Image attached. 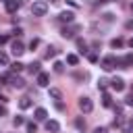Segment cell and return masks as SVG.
Instances as JSON below:
<instances>
[{"label":"cell","instance_id":"1f68e13d","mask_svg":"<svg viewBox=\"0 0 133 133\" xmlns=\"http://www.w3.org/2000/svg\"><path fill=\"white\" fill-rule=\"evenodd\" d=\"M87 58H89V62H98V56H96V54H89Z\"/></svg>","mask_w":133,"mask_h":133},{"label":"cell","instance_id":"8d00e7d4","mask_svg":"<svg viewBox=\"0 0 133 133\" xmlns=\"http://www.w3.org/2000/svg\"><path fill=\"white\" fill-rule=\"evenodd\" d=\"M127 44H129V48H133V37H131V39H129Z\"/></svg>","mask_w":133,"mask_h":133},{"label":"cell","instance_id":"7c38bea8","mask_svg":"<svg viewBox=\"0 0 133 133\" xmlns=\"http://www.w3.org/2000/svg\"><path fill=\"white\" fill-rule=\"evenodd\" d=\"M79 27L75 25V27H62V37H75V31H77Z\"/></svg>","mask_w":133,"mask_h":133},{"label":"cell","instance_id":"d6a6232c","mask_svg":"<svg viewBox=\"0 0 133 133\" xmlns=\"http://www.w3.org/2000/svg\"><path fill=\"white\" fill-rule=\"evenodd\" d=\"M6 42H8V35H0V46L6 44Z\"/></svg>","mask_w":133,"mask_h":133},{"label":"cell","instance_id":"e575fe53","mask_svg":"<svg viewBox=\"0 0 133 133\" xmlns=\"http://www.w3.org/2000/svg\"><path fill=\"white\" fill-rule=\"evenodd\" d=\"M127 29H133V21H127Z\"/></svg>","mask_w":133,"mask_h":133},{"label":"cell","instance_id":"f35d334b","mask_svg":"<svg viewBox=\"0 0 133 133\" xmlns=\"http://www.w3.org/2000/svg\"><path fill=\"white\" fill-rule=\"evenodd\" d=\"M50 2H58V0H50Z\"/></svg>","mask_w":133,"mask_h":133},{"label":"cell","instance_id":"6da1fadb","mask_svg":"<svg viewBox=\"0 0 133 133\" xmlns=\"http://www.w3.org/2000/svg\"><path fill=\"white\" fill-rule=\"evenodd\" d=\"M31 12H33V17H44L48 12V2L46 0H35L31 4Z\"/></svg>","mask_w":133,"mask_h":133},{"label":"cell","instance_id":"ab89813d","mask_svg":"<svg viewBox=\"0 0 133 133\" xmlns=\"http://www.w3.org/2000/svg\"><path fill=\"white\" fill-rule=\"evenodd\" d=\"M131 10H133V2H131Z\"/></svg>","mask_w":133,"mask_h":133},{"label":"cell","instance_id":"5b68a950","mask_svg":"<svg viewBox=\"0 0 133 133\" xmlns=\"http://www.w3.org/2000/svg\"><path fill=\"white\" fill-rule=\"evenodd\" d=\"M10 52H12L15 56H21V54L25 52V46H23V42H21V39H15V42L10 44Z\"/></svg>","mask_w":133,"mask_h":133},{"label":"cell","instance_id":"9a60e30c","mask_svg":"<svg viewBox=\"0 0 133 133\" xmlns=\"http://www.w3.org/2000/svg\"><path fill=\"white\" fill-rule=\"evenodd\" d=\"M46 118H48L46 108H35V121H46Z\"/></svg>","mask_w":133,"mask_h":133},{"label":"cell","instance_id":"cb8c5ba5","mask_svg":"<svg viewBox=\"0 0 133 133\" xmlns=\"http://www.w3.org/2000/svg\"><path fill=\"white\" fill-rule=\"evenodd\" d=\"M0 64H4V66L8 64V54H6V52H2V50H0Z\"/></svg>","mask_w":133,"mask_h":133},{"label":"cell","instance_id":"44dd1931","mask_svg":"<svg viewBox=\"0 0 133 133\" xmlns=\"http://www.w3.org/2000/svg\"><path fill=\"white\" fill-rule=\"evenodd\" d=\"M12 125H15V127H21V125H25V118L19 114V116H15V118H12Z\"/></svg>","mask_w":133,"mask_h":133},{"label":"cell","instance_id":"60d3db41","mask_svg":"<svg viewBox=\"0 0 133 133\" xmlns=\"http://www.w3.org/2000/svg\"><path fill=\"white\" fill-rule=\"evenodd\" d=\"M2 2H6V0H2Z\"/></svg>","mask_w":133,"mask_h":133},{"label":"cell","instance_id":"3957f363","mask_svg":"<svg viewBox=\"0 0 133 133\" xmlns=\"http://www.w3.org/2000/svg\"><path fill=\"white\" fill-rule=\"evenodd\" d=\"M116 66V56H104L102 58V69L104 71H112Z\"/></svg>","mask_w":133,"mask_h":133},{"label":"cell","instance_id":"5bb4252c","mask_svg":"<svg viewBox=\"0 0 133 133\" xmlns=\"http://www.w3.org/2000/svg\"><path fill=\"white\" fill-rule=\"evenodd\" d=\"M102 106H104V108H110V106H112V98H110L108 91L102 94Z\"/></svg>","mask_w":133,"mask_h":133},{"label":"cell","instance_id":"d4e9b609","mask_svg":"<svg viewBox=\"0 0 133 133\" xmlns=\"http://www.w3.org/2000/svg\"><path fill=\"white\" fill-rule=\"evenodd\" d=\"M62 71H64V64L56 60V62H54V73H62Z\"/></svg>","mask_w":133,"mask_h":133},{"label":"cell","instance_id":"4fadbf2b","mask_svg":"<svg viewBox=\"0 0 133 133\" xmlns=\"http://www.w3.org/2000/svg\"><path fill=\"white\" fill-rule=\"evenodd\" d=\"M19 108H21V110H27V108H31V98L23 96V98L19 100Z\"/></svg>","mask_w":133,"mask_h":133},{"label":"cell","instance_id":"4316f807","mask_svg":"<svg viewBox=\"0 0 133 133\" xmlns=\"http://www.w3.org/2000/svg\"><path fill=\"white\" fill-rule=\"evenodd\" d=\"M108 83H110V81H106V79H100V83H98V87H100V89H102V91H104V89H106V85H108Z\"/></svg>","mask_w":133,"mask_h":133},{"label":"cell","instance_id":"9c48e42d","mask_svg":"<svg viewBox=\"0 0 133 133\" xmlns=\"http://www.w3.org/2000/svg\"><path fill=\"white\" fill-rule=\"evenodd\" d=\"M73 17H75V15H73L71 10H64V12L58 15V21H60V23H73Z\"/></svg>","mask_w":133,"mask_h":133},{"label":"cell","instance_id":"f1b7e54d","mask_svg":"<svg viewBox=\"0 0 133 133\" xmlns=\"http://www.w3.org/2000/svg\"><path fill=\"white\" fill-rule=\"evenodd\" d=\"M125 104H127V106H133V94H131V96H127V100H125Z\"/></svg>","mask_w":133,"mask_h":133},{"label":"cell","instance_id":"7402d4cb","mask_svg":"<svg viewBox=\"0 0 133 133\" xmlns=\"http://www.w3.org/2000/svg\"><path fill=\"white\" fill-rule=\"evenodd\" d=\"M77 48H79V52H87V44L83 39H77Z\"/></svg>","mask_w":133,"mask_h":133},{"label":"cell","instance_id":"2e32d148","mask_svg":"<svg viewBox=\"0 0 133 133\" xmlns=\"http://www.w3.org/2000/svg\"><path fill=\"white\" fill-rule=\"evenodd\" d=\"M66 62H69V64H73V66H75V64H77V62H79V56H77V54H66Z\"/></svg>","mask_w":133,"mask_h":133},{"label":"cell","instance_id":"7a4b0ae2","mask_svg":"<svg viewBox=\"0 0 133 133\" xmlns=\"http://www.w3.org/2000/svg\"><path fill=\"white\" fill-rule=\"evenodd\" d=\"M4 81H6L10 87H15V89H23V87H25V81H23V79H21L17 73H10V75H6V77H4Z\"/></svg>","mask_w":133,"mask_h":133},{"label":"cell","instance_id":"603a6c76","mask_svg":"<svg viewBox=\"0 0 133 133\" xmlns=\"http://www.w3.org/2000/svg\"><path fill=\"white\" fill-rule=\"evenodd\" d=\"M25 127H27V133H35L37 131V125L35 123H25Z\"/></svg>","mask_w":133,"mask_h":133},{"label":"cell","instance_id":"f546056e","mask_svg":"<svg viewBox=\"0 0 133 133\" xmlns=\"http://www.w3.org/2000/svg\"><path fill=\"white\" fill-rule=\"evenodd\" d=\"M94 133H108V129L106 127H98V129H94Z\"/></svg>","mask_w":133,"mask_h":133},{"label":"cell","instance_id":"8fae6325","mask_svg":"<svg viewBox=\"0 0 133 133\" xmlns=\"http://www.w3.org/2000/svg\"><path fill=\"white\" fill-rule=\"evenodd\" d=\"M48 96H50L52 100H56V102H58V100L62 98V91H60L58 87H50V89H48Z\"/></svg>","mask_w":133,"mask_h":133},{"label":"cell","instance_id":"ac0fdd59","mask_svg":"<svg viewBox=\"0 0 133 133\" xmlns=\"http://www.w3.org/2000/svg\"><path fill=\"white\" fill-rule=\"evenodd\" d=\"M123 44H125V42H123L121 37H114V39L110 42V46H112V48H123Z\"/></svg>","mask_w":133,"mask_h":133},{"label":"cell","instance_id":"d590c367","mask_svg":"<svg viewBox=\"0 0 133 133\" xmlns=\"http://www.w3.org/2000/svg\"><path fill=\"white\" fill-rule=\"evenodd\" d=\"M127 129H131V131H133V118H129V127H127Z\"/></svg>","mask_w":133,"mask_h":133},{"label":"cell","instance_id":"4dcf8cb0","mask_svg":"<svg viewBox=\"0 0 133 133\" xmlns=\"http://www.w3.org/2000/svg\"><path fill=\"white\" fill-rule=\"evenodd\" d=\"M104 19H106V21H112V19H114V15H112V12H106V15H104Z\"/></svg>","mask_w":133,"mask_h":133},{"label":"cell","instance_id":"e0dca14e","mask_svg":"<svg viewBox=\"0 0 133 133\" xmlns=\"http://www.w3.org/2000/svg\"><path fill=\"white\" fill-rule=\"evenodd\" d=\"M23 66H25V64H21V62H12V64H10V71H12V73H21Z\"/></svg>","mask_w":133,"mask_h":133},{"label":"cell","instance_id":"d6986e66","mask_svg":"<svg viewBox=\"0 0 133 133\" xmlns=\"http://www.w3.org/2000/svg\"><path fill=\"white\" fill-rule=\"evenodd\" d=\"M56 54H58V50H56L54 46H50V48H48V52H46V58H54Z\"/></svg>","mask_w":133,"mask_h":133},{"label":"cell","instance_id":"484cf974","mask_svg":"<svg viewBox=\"0 0 133 133\" xmlns=\"http://www.w3.org/2000/svg\"><path fill=\"white\" fill-rule=\"evenodd\" d=\"M37 46H39V39H37V37H33V39L29 42V50H35Z\"/></svg>","mask_w":133,"mask_h":133},{"label":"cell","instance_id":"836d02e7","mask_svg":"<svg viewBox=\"0 0 133 133\" xmlns=\"http://www.w3.org/2000/svg\"><path fill=\"white\" fill-rule=\"evenodd\" d=\"M4 114H6V108H4L2 104H0V116H4Z\"/></svg>","mask_w":133,"mask_h":133},{"label":"cell","instance_id":"277c9868","mask_svg":"<svg viewBox=\"0 0 133 133\" xmlns=\"http://www.w3.org/2000/svg\"><path fill=\"white\" fill-rule=\"evenodd\" d=\"M79 110L81 112H91L94 110V102L89 98H79Z\"/></svg>","mask_w":133,"mask_h":133},{"label":"cell","instance_id":"ffe728a7","mask_svg":"<svg viewBox=\"0 0 133 133\" xmlns=\"http://www.w3.org/2000/svg\"><path fill=\"white\" fill-rule=\"evenodd\" d=\"M29 71H31V75H33V73H35V75L42 73V71H39V62H31V64H29Z\"/></svg>","mask_w":133,"mask_h":133},{"label":"cell","instance_id":"74e56055","mask_svg":"<svg viewBox=\"0 0 133 133\" xmlns=\"http://www.w3.org/2000/svg\"><path fill=\"white\" fill-rule=\"evenodd\" d=\"M100 2H112V0H100Z\"/></svg>","mask_w":133,"mask_h":133},{"label":"cell","instance_id":"ba28073f","mask_svg":"<svg viewBox=\"0 0 133 133\" xmlns=\"http://www.w3.org/2000/svg\"><path fill=\"white\" fill-rule=\"evenodd\" d=\"M46 131H48V133H58V131H60L58 121H46Z\"/></svg>","mask_w":133,"mask_h":133},{"label":"cell","instance_id":"52a82bcc","mask_svg":"<svg viewBox=\"0 0 133 133\" xmlns=\"http://www.w3.org/2000/svg\"><path fill=\"white\" fill-rule=\"evenodd\" d=\"M4 6H6V12H17L19 6H21V2H19V0H6Z\"/></svg>","mask_w":133,"mask_h":133},{"label":"cell","instance_id":"8992f818","mask_svg":"<svg viewBox=\"0 0 133 133\" xmlns=\"http://www.w3.org/2000/svg\"><path fill=\"white\" fill-rule=\"evenodd\" d=\"M110 87H112L114 91H123V89H125V81H123L121 77H114V79L110 81Z\"/></svg>","mask_w":133,"mask_h":133},{"label":"cell","instance_id":"30bf717a","mask_svg":"<svg viewBox=\"0 0 133 133\" xmlns=\"http://www.w3.org/2000/svg\"><path fill=\"white\" fill-rule=\"evenodd\" d=\"M35 81H37L39 87H46L48 81H50V77H48V73H37V79H35Z\"/></svg>","mask_w":133,"mask_h":133},{"label":"cell","instance_id":"83f0119b","mask_svg":"<svg viewBox=\"0 0 133 133\" xmlns=\"http://www.w3.org/2000/svg\"><path fill=\"white\" fill-rule=\"evenodd\" d=\"M75 125H77V129H85V121H83V118H77Z\"/></svg>","mask_w":133,"mask_h":133}]
</instances>
